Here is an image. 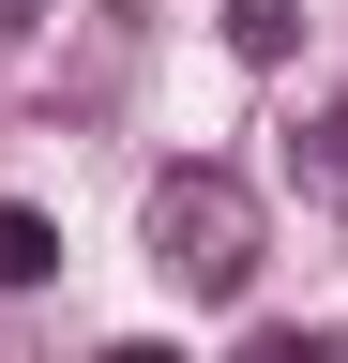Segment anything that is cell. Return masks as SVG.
I'll return each mask as SVG.
<instances>
[{
	"instance_id": "obj_1",
	"label": "cell",
	"mask_w": 348,
	"mask_h": 363,
	"mask_svg": "<svg viewBox=\"0 0 348 363\" xmlns=\"http://www.w3.org/2000/svg\"><path fill=\"white\" fill-rule=\"evenodd\" d=\"M152 272L167 288H197V303H242L257 288V197H242V167H152Z\"/></svg>"
},
{
	"instance_id": "obj_2",
	"label": "cell",
	"mask_w": 348,
	"mask_h": 363,
	"mask_svg": "<svg viewBox=\"0 0 348 363\" xmlns=\"http://www.w3.org/2000/svg\"><path fill=\"white\" fill-rule=\"evenodd\" d=\"M46 272H61V227L30 197H0V288H46Z\"/></svg>"
},
{
	"instance_id": "obj_3",
	"label": "cell",
	"mask_w": 348,
	"mask_h": 363,
	"mask_svg": "<svg viewBox=\"0 0 348 363\" xmlns=\"http://www.w3.org/2000/svg\"><path fill=\"white\" fill-rule=\"evenodd\" d=\"M288 30H303L288 0H228V45H242V61H288Z\"/></svg>"
},
{
	"instance_id": "obj_4",
	"label": "cell",
	"mask_w": 348,
	"mask_h": 363,
	"mask_svg": "<svg viewBox=\"0 0 348 363\" xmlns=\"http://www.w3.org/2000/svg\"><path fill=\"white\" fill-rule=\"evenodd\" d=\"M242 363H348V333H257Z\"/></svg>"
},
{
	"instance_id": "obj_5",
	"label": "cell",
	"mask_w": 348,
	"mask_h": 363,
	"mask_svg": "<svg viewBox=\"0 0 348 363\" xmlns=\"http://www.w3.org/2000/svg\"><path fill=\"white\" fill-rule=\"evenodd\" d=\"M318 197H348V91H333V121H318Z\"/></svg>"
},
{
	"instance_id": "obj_6",
	"label": "cell",
	"mask_w": 348,
	"mask_h": 363,
	"mask_svg": "<svg viewBox=\"0 0 348 363\" xmlns=\"http://www.w3.org/2000/svg\"><path fill=\"white\" fill-rule=\"evenodd\" d=\"M106 363H182V348H152V333H137V348H106Z\"/></svg>"
},
{
	"instance_id": "obj_7",
	"label": "cell",
	"mask_w": 348,
	"mask_h": 363,
	"mask_svg": "<svg viewBox=\"0 0 348 363\" xmlns=\"http://www.w3.org/2000/svg\"><path fill=\"white\" fill-rule=\"evenodd\" d=\"M30 16H46V0H0V30H30Z\"/></svg>"
}]
</instances>
